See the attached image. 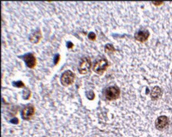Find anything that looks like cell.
<instances>
[{
  "label": "cell",
  "mask_w": 172,
  "mask_h": 137,
  "mask_svg": "<svg viewBox=\"0 0 172 137\" xmlns=\"http://www.w3.org/2000/svg\"><path fill=\"white\" fill-rule=\"evenodd\" d=\"M120 95V89L116 86L108 87L105 91V98L108 101H114Z\"/></svg>",
  "instance_id": "6da1fadb"
},
{
  "label": "cell",
  "mask_w": 172,
  "mask_h": 137,
  "mask_svg": "<svg viewBox=\"0 0 172 137\" xmlns=\"http://www.w3.org/2000/svg\"><path fill=\"white\" fill-rule=\"evenodd\" d=\"M75 78H76V75H75V74L72 71L66 70L62 74L60 80L61 82H62V84L64 86H68L70 85L73 84V82L75 80Z\"/></svg>",
  "instance_id": "7a4b0ae2"
},
{
  "label": "cell",
  "mask_w": 172,
  "mask_h": 137,
  "mask_svg": "<svg viewBox=\"0 0 172 137\" xmlns=\"http://www.w3.org/2000/svg\"><path fill=\"white\" fill-rule=\"evenodd\" d=\"M107 67H108V63L106 59H101L97 61L93 67L94 72H95L96 73L99 74V75H102L105 70L107 69Z\"/></svg>",
  "instance_id": "3957f363"
},
{
  "label": "cell",
  "mask_w": 172,
  "mask_h": 137,
  "mask_svg": "<svg viewBox=\"0 0 172 137\" xmlns=\"http://www.w3.org/2000/svg\"><path fill=\"white\" fill-rule=\"evenodd\" d=\"M91 67V59L88 57L83 58V59L81 60L80 63H79V72L81 74H86L88 70L90 69Z\"/></svg>",
  "instance_id": "277c9868"
},
{
  "label": "cell",
  "mask_w": 172,
  "mask_h": 137,
  "mask_svg": "<svg viewBox=\"0 0 172 137\" xmlns=\"http://www.w3.org/2000/svg\"><path fill=\"white\" fill-rule=\"evenodd\" d=\"M169 124V120L166 116H161L156 120V127L157 130H162Z\"/></svg>",
  "instance_id": "5b68a950"
},
{
  "label": "cell",
  "mask_w": 172,
  "mask_h": 137,
  "mask_svg": "<svg viewBox=\"0 0 172 137\" xmlns=\"http://www.w3.org/2000/svg\"><path fill=\"white\" fill-rule=\"evenodd\" d=\"M34 114V107L32 105H27L21 112V117L24 120H30Z\"/></svg>",
  "instance_id": "8992f818"
},
{
  "label": "cell",
  "mask_w": 172,
  "mask_h": 137,
  "mask_svg": "<svg viewBox=\"0 0 172 137\" xmlns=\"http://www.w3.org/2000/svg\"><path fill=\"white\" fill-rule=\"evenodd\" d=\"M24 60L29 68L32 69L36 66V58L32 53H27L24 55Z\"/></svg>",
  "instance_id": "52a82bcc"
},
{
  "label": "cell",
  "mask_w": 172,
  "mask_h": 137,
  "mask_svg": "<svg viewBox=\"0 0 172 137\" xmlns=\"http://www.w3.org/2000/svg\"><path fill=\"white\" fill-rule=\"evenodd\" d=\"M149 37V33L146 30L139 31L135 34V38L139 42H145L148 40Z\"/></svg>",
  "instance_id": "ba28073f"
},
{
  "label": "cell",
  "mask_w": 172,
  "mask_h": 137,
  "mask_svg": "<svg viewBox=\"0 0 172 137\" xmlns=\"http://www.w3.org/2000/svg\"><path fill=\"white\" fill-rule=\"evenodd\" d=\"M162 90L159 87H155L151 92V98L152 100H157L160 98Z\"/></svg>",
  "instance_id": "9c48e42d"
},
{
  "label": "cell",
  "mask_w": 172,
  "mask_h": 137,
  "mask_svg": "<svg viewBox=\"0 0 172 137\" xmlns=\"http://www.w3.org/2000/svg\"><path fill=\"white\" fill-rule=\"evenodd\" d=\"M40 38H41V34H40V32L37 31L35 32V33L33 34V35H32V38H30V41H32V42L34 43H37L39 41Z\"/></svg>",
  "instance_id": "30bf717a"
},
{
  "label": "cell",
  "mask_w": 172,
  "mask_h": 137,
  "mask_svg": "<svg viewBox=\"0 0 172 137\" xmlns=\"http://www.w3.org/2000/svg\"><path fill=\"white\" fill-rule=\"evenodd\" d=\"M115 49L113 46L110 45V44H107V46L105 47V51L107 52V53H110V52H113L114 51Z\"/></svg>",
  "instance_id": "8fae6325"
},
{
  "label": "cell",
  "mask_w": 172,
  "mask_h": 137,
  "mask_svg": "<svg viewBox=\"0 0 172 137\" xmlns=\"http://www.w3.org/2000/svg\"><path fill=\"white\" fill-rule=\"evenodd\" d=\"M14 86L17 88H21V87H24V84L22 82V81H16V82L14 83Z\"/></svg>",
  "instance_id": "7c38bea8"
},
{
  "label": "cell",
  "mask_w": 172,
  "mask_h": 137,
  "mask_svg": "<svg viewBox=\"0 0 172 137\" xmlns=\"http://www.w3.org/2000/svg\"><path fill=\"white\" fill-rule=\"evenodd\" d=\"M88 38H89V40L95 41V38H96V35H95V34L93 33V32H91V33H89V34H88Z\"/></svg>",
  "instance_id": "4fadbf2b"
},
{
  "label": "cell",
  "mask_w": 172,
  "mask_h": 137,
  "mask_svg": "<svg viewBox=\"0 0 172 137\" xmlns=\"http://www.w3.org/2000/svg\"><path fill=\"white\" fill-rule=\"evenodd\" d=\"M55 60H54V63L56 64L58 62H59V55H56L55 56Z\"/></svg>",
  "instance_id": "5bb4252c"
},
{
  "label": "cell",
  "mask_w": 172,
  "mask_h": 137,
  "mask_svg": "<svg viewBox=\"0 0 172 137\" xmlns=\"http://www.w3.org/2000/svg\"><path fill=\"white\" fill-rule=\"evenodd\" d=\"M162 2H153V4L156 5H160Z\"/></svg>",
  "instance_id": "9a60e30c"
}]
</instances>
